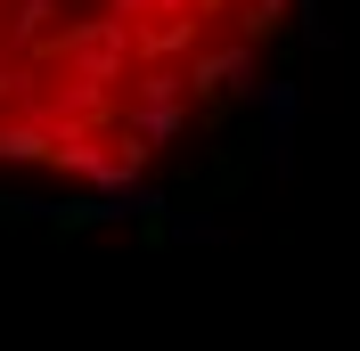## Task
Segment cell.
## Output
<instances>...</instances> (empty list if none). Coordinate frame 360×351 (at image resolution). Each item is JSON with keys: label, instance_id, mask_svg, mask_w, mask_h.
Segmentation results:
<instances>
[{"label": "cell", "instance_id": "cell-1", "mask_svg": "<svg viewBox=\"0 0 360 351\" xmlns=\"http://www.w3.org/2000/svg\"><path fill=\"white\" fill-rule=\"evenodd\" d=\"M295 82H262V131H270V155L287 164V131H295Z\"/></svg>", "mask_w": 360, "mask_h": 351}]
</instances>
